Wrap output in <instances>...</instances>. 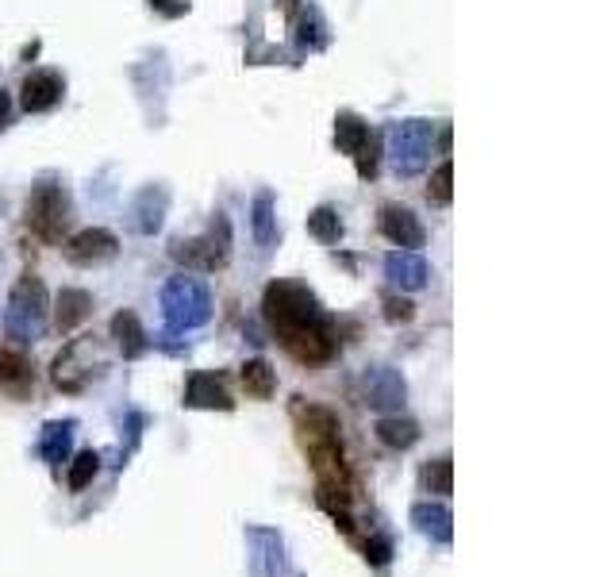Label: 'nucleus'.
<instances>
[{
	"label": "nucleus",
	"mask_w": 615,
	"mask_h": 577,
	"mask_svg": "<svg viewBox=\"0 0 615 577\" xmlns=\"http://www.w3.org/2000/svg\"><path fill=\"white\" fill-rule=\"evenodd\" d=\"M47 312H50L47 285H43L35 274H24L16 285H12L8 308H4V331H8V339L35 343V339L47 331Z\"/></svg>",
	"instance_id": "nucleus-1"
},
{
	"label": "nucleus",
	"mask_w": 615,
	"mask_h": 577,
	"mask_svg": "<svg viewBox=\"0 0 615 577\" xmlns=\"http://www.w3.org/2000/svg\"><path fill=\"white\" fill-rule=\"evenodd\" d=\"M262 312H266V324L273 327V335H285L293 327H304L312 320H323V308L316 301V293L300 281H270L266 293H262Z\"/></svg>",
	"instance_id": "nucleus-2"
},
{
	"label": "nucleus",
	"mask_w": 615,
	"mask_h": 577,
	"mask_svg": "<svg viewBox=\"0 0 615 577\" xmlns=\"http://www.w3.org/2000/svg\"><path fill=\"white\" fill-rule=\"evenodd\" d=\"M162 312L170 331H193L212 320V293L200 277L177 274L162 289Z\"/></svg>",
	"instance_id": "nucleus-3"
},
{
	"label": "nucleus",
	"mask_w": 615,
	"mask_h": 577,
	"mask_svg": "<svg viewBox=\"0 0 615 577\" xmlns=\"http://www.w3.org/2000/svg\"><path fill=\"white\" fill-rule=\"evenodd\" d=\"M70 216H74V204H70L66 185H58V181H39V185L31 189L24 220L43 243H62Z\"/></svg>",
	"instance_id": "nucleus-4"
},
{
	"label": "nucleus",
	"mask_w": 615,
	"mask_h": 577,
	"mask_svg": "<svg viewBox=\"0 0 615 577\" xmlns=\"http://www.w3.org/2000/svg\"><path fill=\"white\" fill-rule=\"evenodd\" d=\"M435 147V124L427 120H400L389 127V162L400 177H416L427 170Z\"/></svg>",
	"instance_id": "nucleus-5"
},
{
	"label": "nucleus",
	"mask_w": 615,
	"mask_h": 577,
	"mask_svg": "<svg viewBox=\"0 0 615 577\" xmlns=\"http://www.w3.org/2000/svg\"><path fill=\"white\" fill-rule=\"evenodd\" d=\"M170 254L181 266H189V270H204V274L223 270L227 258H231V224H227V216L216 212L212 227L200 239H177Z\"/></svg>",
	"instance_id": "nucleus-6"
},
{
	"label": "nucleus",
	"mask_w": 615,
	"mask_h": 577,
	"mask_svg": "<svg viewBox=\"0 0 615 577\" xmlns=\"http://www.w3.org/2000/svg\"><path fill=\"white\" fill-rule=\"evenodd\" d=\"M277 343L293 354L296 362H304V366H323V362H331L339 354V335H335V324L327 316L277 335Z\"/></svg>",
	"instance_id": "nucleus-7"
},
{
	"label": "nucleus",
	"mask_w": 615,
	"mask_h": 577,
	"mask_svg": "<svg viewBox=\"0 0 615 577\" xmlns=\"http://www.w3.org/2000/svg\"><path fill=\"white\" fill-rule=\"evenodd\" d=\"M293 420H296V435L304 443V451H316V447H327V443H343V427H339V416L323 404H308L296 397L293 404Z\"/></svg>",
	"instance_id": "nucleus-8"
},
{
	"label": "nucleus",
	"mask_w": 615,
	"mask_h": 577,
	"mask_svg": "<svg viewBox=\"0 0 615 577\" xmlns=\"http://www.w3.org/2000/svg\"><path fill=\"white\" fill-rule=\"evenodd\" d=\"M120 251V239L108 231V227H85L77 231L74 239H66V258L74 266H100V262H112Z\"/></svg>",
	"instance_id": "nucleus-9"
},
{
	"label": "nucleus",
	"mask_w": 615,
	"mask_h": 577,
	"mask_svg": "<svg viewBox=\"0 0 615 577\" xmlns=\"http://www.w3.org/2000/svg\"><path fill=\"white\" fill-rule=\"evenodd\" d=\"M362 389H366V404L377 412H400V404L408 397V385L404 377L396 374L393 366H373L362 377Z\"/></svg>",
	"instance_id": "nucleus-10"
},
{
	"label": "nucleus",
	"mask_w": 615,
	"mask_h": 577,
	"mask_svg": "<svg viewBox=\"0 0 615 577\" xmlns=\"http://www.w3.org/2000/svg\"><path fill=\"white\" fill-rule=\"evenodd\" d=\"M381 235L396 247H404V251H416V247L427 243V231L419 224V216L404 204H385L381 208Z\"/></svg>",
	"instance_id": "nucleus-11"
},
{
	"label": "nucleus",
	"mask_w": 615,
	"mask_h": 577,
	"mask_svg": "<svg viewBox=\"0 0 615 577\" xmlns=\"http://www.w3.org/2000/svg\"><path fill=\"white\" fill-rule=\"evenodd\" d=\"M66 93V81L54 74V70H39V74H27L24 85H20V108L24 112H50L54 104L62 101Z\"/></svg>",
	"instance_id": "nucleus-12"
},
{
	"label": "nucleus",
	"mask_w": 615,
	"mask_h": 577,
	"mask_svg": "<svg viewBox=\"0 0 615 577\" xmlns=\"http://www.w3.org/2000/svg\"><path fill=\"white\" fill-rule=\"evenodd\" d=\"M385 277L404 293H419L431 281V266L419 251H393L385 258Z\"/></svg>",
	"instance_id": "nucleus-13"
},
{
	"label": "nucleus",
	"mask_w": 615,
	"mask_h": 577,
	"mask_svg": "<svg viewBox=\"0 0 615 577\" xmlns=\"http://www.w3.org/2000/svg\"><path fill=\"white\" fill-rule=\"evenodd\" d=\"M166 208H170V193L162 185H147L135 197V204H131V224H135V231L139 235H154L162 227V220H166Z\"/></svg>",
	"instance_id": "nucleus-14"
},
{
	"label": "nucleus",
	"mask_w": 615,
	"mask_h": 577,
	"mask_svg": "<svg viewBox=\"0 0 615 577\" xmlns=\"http://www.w3.org/2000/svg\"><path fill=\"white\" fill-rule=\"evenodd\" d=\"M185 404L189 408H220V412H231L235 401H231V393L223 389V381L216 374H193L189 377V385H185Z\"/></svg>",
	"instance_id": "nucleus-15"
},
{
	"label": "nucleus",
	"mask_w": 615,
	"mask_h": 577,
	"mask_svg": "<svg viewBox=\"0 0 615 577\" xmlns=\"http://www.w3.org/2000/svg\"><path fill=\"white\" fill-rule=\"evenodd\" d=\"M112 339H116V347H120L123 358H143L150 347L147 331L139 324V316L131 312V308H123L112 316Z\"/></svg>",
	"instance_id": "nucleus-16"
},
{
	"label": "nucleus",
	"mask_w": 615,
	"mask_h": 577,
	"mask_svg": "<svg viewBox=\"0 0 615 577\" xmlns=\"http://www.w3.org/2000/svg\"><path fill=\"white\" fill-rule=\"evenodd\" d=\"M93 316V297L85 289H62L54 301V327L58 331H74Z\"/></svg>",
	"instance_id": "nucleus-17"
},
{
	"label": "nucleus",
	"mask_w": 615,
	"mask_h": 577,
	"mask_svg": "<svg viewBox=\"0 0 615 577\" xmlns=\"http://www.w3.org/2000/svg\"><path fill=\"white\" fill-rule=\"evenodd\" d=\"M412 524H416V531L439 539V543H450V535H454V516H450L446 504H431V501L416 504L412 508Z\"/></svg>",
	"instance_id": "nucleus-18"
},
{
	"label": "nucleus",
	"mask_w": 615,
	"mask_h": 577,
	"mask_svg": "<svg viewBox=\"0 0 615 577\" xmlns=\"http://www.w3.org/2000/svg\"><path fill=\"white\" fill-rule=\"evenodd\" d=\"M74 420H54V424L43 427V439H39V454L47 458L50 466H62L66 454H70V443H74Z\"/></svg>",
	"instance_id": "nucleus-19"
},
{
	"label": "nucleus",
	"mask_w": 615,
	"mask_h": 577,
	"mask_svg": "<svg viewBox=\"0 0 615 577\" xmlns=\"http://www.w3.org/2000/svg\"><path fill=\"white\" fill-rule=\"evenodd\" d=\"M377 439L389 451H408L419 443V424L408 416H385V420H377Z\"/></svg>",
	"instance_id": "nucleus-20"
},
{
	"label": "nucleus",
	"mask_w": 615,
	"mask_h": 577,
	"mask_svg": "<svg viewBox=\"0 0 615 577\" xmlns=\"http://www.w3.org/2000/svg\"><path fill=\"white\" fill-rule=\"evenodd\" d=\"M239 377H243L246 397H254V401H270L273 389H277V374H273V366L266 358H250Z\"/></svg>",
	"instance_id": "nucleus-21"
},
{
	"label": "nucleus",
	"mask_w": 615,
	"mask_h": 577,
	"mask_svg": "<svg viewBox=\"0 0 615 577\" xmlns=\"http://www.w3.org/2000/svg\"><path fill=\"white\" fill-rule=\"evenodd\" d=\"M250 227H254V239L262 251H270L277 243V216H273V197L270 193H258L254 208H250Z\"/></svg>",
	"instance_id": "nucleus-22"
},
{
	"label": "nucleus",
	"mask_w": 615,
	"mask_h": 577,
	"mask_svg": "<svg viewBox=\"0 0 615 577\" xmlns=\"http://www.w3.org/2000/svg\"><path fill=\"white\" fill-rule=\"evenodd\" d=\"M369 135V124L362 116H354V112H339L335 116V147L343 154H354L362 143H366Z\"/></svg>",
	"instance_id": "nucleus-23"
},
{
	"label": "nucleus",
	"mask_w": 615,
	"mask_h": 577,
	"mask_svg": "<svg viewBox=\"0 0 615 577\" xmlns=\"http://www.w3.org/2000/svg\"><path fill=\"white\" fill-rule=\"evenodd\" d=\"M308 231L320 239V243H339L343 239V220L331 204H320L312 216H308Z\"/></svg>",
	"instance_id": "nucleus-24"
},
{
	"label": "nucleus",
	"mask_w": 615,
	"mask_h": 577,
	"mask_svg": "<svg viewBox=\"0 0 615 577\" xmlns=\"http://www.w3.org/2000/svg\"><path fill=\"white\" fill-rule=\"evenodd\" d=\"M423 489L435 493V497H450V489H454V462L446 454L423 466Z\"/></svg>",
	"instance_id": "nucleus-25"
},
{
	"label": "nucleus",
	"mask_w": 615,
	"mask_h": 577,
	"mask_svg": "<svg viewBox=\"0 0 615 577\" xmlns=\"http://www.w3.org/2000/svg\"><path fill=\"white\" fill-rule=\"evenodd\" d=\"M323 31V20L316 8H300V24H296V39L308 47V51H320L323 43H327V35H320Z\"/></svg>",
	"instance_id": "nucleus-26"
},
{
	"label": "nucleus",
	"mask_w": 615,
	"mask_h": 577,
	"mask_svg": "<svg viewBox=\"0 0 615 577\" xmlns=\"http://www.w3.org/2000/svg\"><path fill=\"white\" fill-rule=\"evenodd\" d=\"M97 470H100V454L97 451H81L74 458V466H70V477H66V481H70V489H74V493L89 489V481L97 477Z\"/></svg>",
	"instance_id": "nucleus-27"
},
{
	"label": "nucleus",
	"mask_w": 615,
	"mask_h": 577,
	"mask_svg": "<svg viewBox=\"0 0 615 577\" xmlns=\"http://www.w3.org/2000/svg\"><path fill=\"white\" fill-rule=\"evenodd\" d=\"M350 158H354V166H358V177H366V181L369 177H377V166H381V139L369 131L366 143L350 154Z\"/></svg>",
	"instance_id": "nucleus-28"
},
{
	"label": "nucleus",
	"mask_w": 615,
	"mask_h": 577,
	"mask_svg": "<svg viewBox=\"0 0 615 577\" xmlns=\"http://www.w3.org/2000/svg\"><path fill=\"white\" fill-rule=\"evenodd\" d=\"M31 381V366L24 354L0 351V385H27Z\"/></svg>",
	"instance_id": "nucleus-29"
},
{
	"label": "nucleus",
	"mask_w": 615,
	"mask_h": 577,
	"mask_svg": "<svg viewBox=\"0 0 615 577\" xmlns=\"http://www.w3.org/2000/svg\"><path fill=\"white\" fill-rule=\"evenodd\" d=\"M450 197H454V166H450V158H446L443 166L431 174V185H427V201L450 204Z\"/></svg>",
	"instance_id": "nucleus-30"
},
{
	"label": "nucleus",
	"mask_w": 615,
	"mask_h": 577,
	"mask_svg": "<svg viewBox=\"0 0 615 577\" xmlns=\"http://www.w3.org/2000/svg\"><path fill=\"white\" fill-rule=\"evenodd\" d=\"M381 304H385V320H389V324H412V320H416V304L408 301V297L389 293Z\"/></svg>",
	"instance_id": "nucleus-31"
},
{
	"label": "nucleus",
	"mask_w": 615,
	"mask_h": 577,
	"mask_svg": "<svg viewBox=\"0 0 615 577\" xmlns=\"http://www.w3.org/2000/svg\"><path fill=\"white\" fill-rule=\"evenodd\" d=\"M366 558H369V566H385V562L393 558V543H389L385 535H373L366 543Z\"/></svg>",
	"instance_id": "nucleus-32"
},
{
	"label": "nucleus",
	"mask_w": 615,
	"mask_h": 577,
	"mask_svg": "<svg viewBox=\"0 0 615 577\" xmlns=\"http://www.w3.org/2000/svg\"><path fill=\"white\" fill-rule=\"evenodd\" d=\"M150 8H158L162 16H181L189 12V0H150Z\"/></svg>",
	"instance_id": "nucleus-33"
},
{
	"label": "nucleus",
	"mask_w": 615,
	"mask_h": 577,
	"mask_svg": "<svg viewBox=\"0 0 615 577\" xmlns=\"http://www.w3.org/2000/svg\"><path fill=\"white\" fill-rule=\"evenodd\" d=\"M8 112H12V97L0 89V131H4V124H8Z\"/></svg>",
	"instance_id": "nucleus-34"
}]
</instances>
